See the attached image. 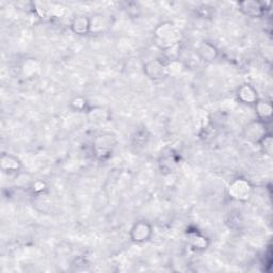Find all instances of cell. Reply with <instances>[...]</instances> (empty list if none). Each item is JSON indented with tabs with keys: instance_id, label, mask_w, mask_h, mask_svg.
Wrapping results in <instances>:
<instances>
[{
	"instance_id": "7c38bea8",
	"label": "cell",
	"mask_w": 273,
	"mask_h": 273,
	"mask_svg": "<svg viewBox=\"0 0 273 273\" xmlns=\"http://www.w3.org/2000/svg\"><path fill=\"white\" fill-rule=\"evenodd\" d=\"M256 113L258 115V119L261 122L265 123V121H270L272 108L269 102L266 101H256L255 102Z\"/></svg>"
},
{
	"instance_id": "8fae6325",
	"label": "cell",
	"mask_w": 273,
	"mask_h": 273,
	"mask_svg": "<svg viewBox=\"0 0 273 273\" xmlns=\"http://www.w3.org/2000/svg\"><path fill=\"white\" fill-rule=\"evenodd\" d=\"M199 55L204 61H213L218 56V50L213 44L205 42L199 48Z\"/></svg>"
},
{
	"instance_id": "7a4b0ae2",
	"label": "cell",
	"mask_w": 273,
	"mask_h": 273,
	"mask_svg": "<svg viewBox=\"0 0 273 273\" xmlns=\"http://www.w3.org/2000/svg\"><path fill=\"white\" fill-rule=\"evenodd\" d=\"M253 188L248 180L243 178H237L233 181L228 187L229 197L239 202L248 201L252 196Z\"/></svg>"
},
{
	"instance_id": "8992f818",
	"label": "cell",
	"mask_w": 273,
	"mask_h": 273,
	"mask_svg": "<svg viewBox=\"0 0 273 273\" xmlns=\"http://www.w3.org/2000/svg\"><path fill=\"white\" fill-rule=\"evenodd\" d=\"M245 138L252 142H261L266 136L265 123L257 121L249 124L244 129Z\"/></svg>"
},
{
	"instance_id": "9a60e30c",
	"label": "cell",
	"mask_w": 273,
	"mask_h": 273,
	"mask_svg": "<svg viewBox=\"0 0 273 273\" xmlns=\"http://www.w3.org/2000/svg\"><path fill=\"white\" fill-rule=\"evenodd\" d=\"M261 143L263 144L264 151L268 155H271V153H272V139H271V136H265V138L261 141Z\"/></svg>"
},
{
	"instance_id": "6da1fadb",
	"label": "cell",
	"mask_w": 273,
	"mask_h": 273,
	"mask_svg": "<svg viewBox=\"0 0 273 273\" xmlns=\"http://www.w3.org/2000/svg\"><path fill=\"white\" fill-rule=\"evenodd\" d=\"M155 38L162 48H171L177 38V31L173 23L163 22L155 29Z\"/></svg>"
},
{
	"instance_id": "277c9868",
	"label": "cell",
	"mask_w": 273,
	"mask_h": 273,
	"mask_svg": "<svg viewBox=\"0 0 273 273\" xmlns=\"http://www.w3.org/2000/svg\"><path fill=\"white\" fill-rule=\"evenodd\" d=\"M239 10L249 17H261L265 12V6L255 0H244L239 3Z\"/></svg>"
},
{
	"instance_id": "30bf717a",
	"label": "cell",
	"mask_w": 273,
	"mask_h": 273,
	"mask_svg": "<svg viewBox=\"0 0 273 273\" xmlns=\"http://www.w3.org/2000/svg\"><path fill=\"white\" fill-rule=\"evenodd\" d=\"M237 96L244 103H255L257 101V92L251 85H242L237 91Z\"/></svg>"
},
{
	"instance_id": "52a82bcc",
	"label": "cell",
	"mask_w": 273,
	"mask_h": 273,
	"mask_svg": "<svg viewBox=\"0 0 273 273\" xmlns=\"http://www.w3.org/2000/svg\"><path fill=\"white\" fill-rule=\"evenodd\" d=\"M114 143H115L114 138L111 135H102V136H99L95 140L94 149H95L97 155L103 157V156L108 155L111 152Z\"/></svg>"
},
{
	"instance_id": "5bb4252c",
	"label": "cell",
	"mask_w": 273,
	"mask_h": 273,
	"mask_svg": "<svg viewBox=\"0 0 273 273\" xmlns=\"http://www.w3.org/2000/svg\"><path fill=\"white\" fill-rule=\"evenodd\" d=\"M190 243L194 249H206L207 239L200 234L194 233L190 236Z\"/></svg>"
},
{
	"instance_id": "4fadbf2b",
	"label": "cell",
	"mask_w": 273,
	"mask_h": 273,
	"mask_svg": "<svg viewBox=\"0 0 273 273\" xmlns=\"http://www.w3.org/2000/svg\"><path fill=\"white\" fill-rule=\"evenodd\" d=\"M91 20V30L90 32H94V33H99L101 32L106 27V20L105 17H103L101 14H97L93 16V18H90Z\"/></svg>"
},
{
	"instance_id": "2e32d148",
	"label": "cell",
	"mask_w": 273,
	"mask_h": 273,
	"mask_svg": "<svg viewBox=\"0 0 273 273\" xmlns=\"http://www.w3.org/2000/svg\"><path fill=\"white\" fill-rule=\"evenodd\" d=\"M72 106L76 110H82L86 107V100L82 97H76L72 101Z\"/></svg>"
},
{
	"instance_id": "ba28073f",
	"label": "cell",
	"mask_w": 273,
	"mask_h": 273,
	"mask_svg": "<svg viewBox=\"0 0 273 273\" xmlns=\"http://www.w3.org/2000/svg\"><path fill=\"white\" fill-rule=\"evenodd\" d=\"M71 29L77 35H87L91 30V20L85 15H78L73 18Z\"/></svg>"
},
{
	"instance_id": "3957f363",
	"label": "cell",
	"mask_w": 273,
	"mask_h": 273,
	"mask_svg": "<svg viewBox=\"0 0 273 273\" xmlns=\"http://www.w3.org/2000/svg\"><path fill=\"white\" fill-rule=\"evenodd\" d=\"M152 236V227L145 221H139L131 229V239L137 243L148 241Z\"/></svg>"
},
{
	"instance_id": "5b68a950",
	"label": "cell",
	"mask_w": 273,
	"mask_h": 273,
	"mask_svg": "<svg viewBox=\"0 0 273 273\" xmlns=\"http://www.w3.org/2000/svg\"><path fill=\"white\" fill-rule=\"evenodd\" d=\"M144 73L152 80H160L166 76L165 64L159 60H153L144 66Z\"/></svg>"
},
{
	"instance_id": "9c48e42d",
	"label": "cell",
	"mask_w": 273,
	"mask_h": 273,
	"mask_svg": "<svg viewBox=\"0 0 273 273\" xmlns=\"http://www.w3.org/2000/svg\"><path fill=\"white\" fill-rule=\"evenodd\" d=\"M0 167H2V170L5 172H17L20 170L22 162L15 156L4 154L2 156V159H0Z\"/></svg>"
}]
</instances>
